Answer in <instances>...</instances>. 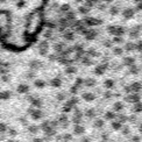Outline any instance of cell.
<instances>
[{"instance_id":"6da1fadb","label":"cell","mask_w":142,"mask_h":142,"mask_svg":"<svg viewBox=\"0 0 142 142\" xmlns=\"http://www.w3.org/2000/svg\"><path fill=\"white\" fill-rule=\"evenodd\" d=\"M48 0H0V43L23 51L36 41Z\"/></svg>"}]
</instances>
